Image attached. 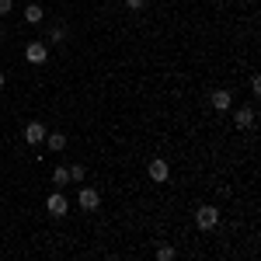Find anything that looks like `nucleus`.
<instances>
[{
  "label": "nucleus",
  "instance_id": "obj_1",
  "mask_svg": "<svg viewBox=\"0 0 261 261\" xmlns=\"http://www.w3.org/2000/svg\"><path fill=\"white\" fill-rule=\"evenodd\" d=\"M195 223H199L202 233L216 230V223H220V205H199V213H195Z\"/></svg>",
  "mask_w": 261,
  "mask_h": 261
},
{
  "label": "nucleus",
  "instance_id": "obj_2",
  "mask_svg": "<svg viewBox=\"0 0 261 261\" xmlns=\"http://www.w3.org/2000/svg\"><path fill=\"white\" fill-rule=\"evenodd\" d=\"M45 209H49V216H56V220H60V216L70 213V199H66L63 192H53V195L45 199Z\"/></svg>",
  "mask_w": 261,
  "mask_h": 261
},
{
  "label": "nucleus",
  "instance_id": "obj_3",
  "mask_svg": "<svg viewBox=\"0 0 261 261\" xmlns=\"http://www.w3.org/2000/svg\"><path fill=\"white\" fill-rule=\"evenodd\" d=\"M77 205H81L84 213H94L101 205V195H98V188H81V195H77Z\"/></svg>",
  "mask_w": 261,
  "mask_h": 261
},
{
  "label": "nucleus",
  "instance_id": "obj_4",
  "mask_svg": "<svg viewBox=\"0 0 261 261\" xmlns=\"http://www.w3.org/2000/svg\"><path fill=\"white\" fill-rule=\"evenodd\" d=\"M24 60L35 63V66H39V63H45V60H49V45H45V42H28V49H24Z\"/></svg>",
  "mask_w": 261,
  "mask_h": 261
},
{
  "label": "nucleus",
  "instance_id": "obj_5",
  "mask_svg": "<svg viewBox=\"0 0 261 261\" xmlns=\"http://www.w3.org/2000/svg\"><path fill=\"white\" fill-rule=\"evenodd\" d=\"M146 174L157 181V185H164V181L171 178V167H167V161H161V157H153L150 161V167H146Z\"/></svg>",
  "mask_w": 261,
  "mask_h": 261
},
{
  "label": "nucleus",
  "instance_id": "obj_6",
  "mask_svg": "<svg viewBox=\"0 0 261 261\" xmlns=\"http://www.w3.org/2000/svg\"><path fill=\"white\" fill-rule=\"evenodd\" d=\"M24 140L32 143V146H39V143L45 140V125H42V122H28V125H24Z\"/></svg>",
  "mask_w": 261,
  "mask_h": 261
},
{
  "label": "nucleus",
  "instance_id": "obj_7",
  "mask_svg": "<svg viewBox=\"0 0 261 261\" xmlns=\"http://www.w3.org/2000/svg\"><path fill=\"white\" fill-rule=\"evenodd\" d=\"M233 122H237V129H251L254 125V108H237L233 112Z\"/></svg>",
  "mask_w": 261,
  "mask_h": 261
},
{
  "label": "nucleus",
  "instance_id": "obj_8",
  "mask_svg": "<svg viewBox=\"0 0 261 261\" xmlns=\"http://www.w3.org/2000/svg\"><path fill=\"white\" fill-rule=\"evenodd\" d=\"M230 91H213V108H216V112H226V108H230Z\"/></svg>",
  "mask_w": 261,
  "mask_h": 261
},
{
  "label": "nucleus",
  "instance_id": "obj_9",
  "mask_svg": "<svg viewBox=\"0 0 261 261\" xmlns=\"http://www.w3.org/2000/svg\"><path fill=\"white\" fill-rule=\"evenodd\" d=\"M42 18H45V11H42L39 4H28V7H24V21H32V24H39Z\"/></svg>",
  "mask_w": 261,
  "mask_h": 261
},
{
  "label": "nucleus",
  "instance_id": "obj_10",
  "mask_svg": "<svg viewBox=\"0 0 261 261\" xmlns=\"http://www.w3.org/2000/svg\"><path fill=\"white\" fill-rule=\"evenodd\" d=\"M53 185H56V188H66V185H70V167H56V171H53Z\"/></svg>",
  "mask_w": 261,
  "mask_h": 261
},
{
  "label": "nucleus",
  "instance_id": "obj_11",
  "mask_svg": "<svg viewBox=\"0 0 261 261\" xmlns=\"http://www.w3.org/2000/svg\"><path fill=\"white\" fill-rule=\"evenodd\" d=\"M49 150H53V153L66 150V136H63V133H53V136H49Z\"/></svg>",
  "mask_w": 261,
  "mask_h": 261
},
{
  "label": "nucleus",
  "instance_id": "obj_12",
  "mask_svg": "<svg viewBox=\"0 0 261 261\" xmlns=\"http://www.w3.org/2000/svg\"><path fill=\"white\" fill-rule=\"evenodd\" d=\"M157 261H174V247L171 244H161L157 247Z\"/></svg>",
  "mask_w": 261,
  "mask_h": 261
},
{
  "label": "nucleus",
  "instance_id": "obj_13",
  "mask_svg": "<svg viewBox=\"0 0 261 261\" xmlns=\"http://www.w3.org/2000/svg\"><path fill=\"white\" fill-rule=\"evenodd\" d=\"M66 39V24H53V32H49V42H63Z\"/></svg>",
  "mask_w": 261,
  "mask_h": 261
},
{
  "label": "nucleus",
  "instance_id": "obj_14",
  "mask_svg": "<svg viewBox=\"0 0 261 261\" xmlns=\"http://www.w3.org/2000/svg\"><path fill=\"white\" fill-rule=\"evenodd\" d=\"M84 178V164H73L70 167V181H81Z\"/></svg>",
  "mask_w": 261,
  "mask_h": 261
},
{
  "label": "nucleus",
  "instance_id": "obj_15",
  "mask_svg": "<svg viewBox=\"0 0 261 261\" xmlns=\"http://www.w3.org/2000/svg\"><path fill=\"white\" fill-rule=\"evenodd\" d=\"M125 7H129V11H143V7H146V0H125Z\"/></svg>",
  "mask_w": 261,
  "mask_h": 261
},
{
  "label": "nucleus",
  "instance_id": "obj_16",
  "mask_svg": "<svg viewBox=\"0 0 261 261\" xmlns=\"http://www.w3.org/2000/svg\"><path fill=\"white\" fill-rule=\"evenodd\" d=\"M11 7H14V0H0V14H11Z\"/></svg>",
  "mask_w": 261,
  "mask_h": 261
},
{
  "label": "nucleus",
  "instance_id": "obj_17",
  "mask_svg": "<svg viewBox=\"0 0 261 261\" xmlns=\"http://www.w3.org/2000/svg\"><path fill=\"white\" fill-rule=\"evenodd\" d=\"M0 91H4V73H0Z\"/></svg>",
  "mask_w": 261,
  "mask_h": 261
},
{
  "label": "nucleus",
  "instance_id": "obj_18",
  "mask_svg": "<svg viewBox=\"0 0 261 261\" xmlns=\"http://www.w3.org/2000/svg\"><path fill=\"white\" fill-rule=\"evenodd\" d=\"M0 35H4V28H0Z\"/></svg>",
  "mask_w": 261,
  "mask_h": 261
}]
</instances>
